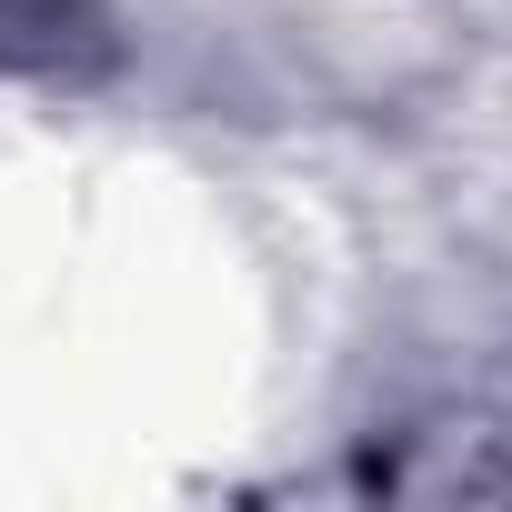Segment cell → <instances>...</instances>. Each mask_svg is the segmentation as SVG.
I'll return each instance as SVG.
<instances>
[{
	"instance_id": "1",
	"label": "cell",
	"mask_w": 512,
	"mask_h": 512,
	"mask_svg": "<svg viewBox=\"0 0 512 512\" xmlns=\"http://www.w3.org/2000/svg\"><path fill=\"white\" fill-rule=\"evenodd\" d=\"M101 51V0H0V71H81Z\"/></svg>"
}]
</instances>
